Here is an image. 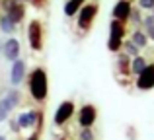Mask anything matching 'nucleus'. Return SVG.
Masks as SVG:
<instances>
[{
    "label": "nucleus",
    "instance_id": "2",
    "mask_svg": "<svg viewBox=\"0 0 154 140\" xmlns=\"http://www.w3.org/2000/svg\"><path fill=\"white\" fill-rule=\"evenodd\" d=\"M125 41V23L111 19L109 23V39H107V49L111 53H119Z\"/></svg>",
    "mask_w": 154,
    "mask_h": 140
},
{
    "label": "nucleus",
    "instance_id": "24",
    "mask_svg": "<svg viewBox=\"0 0 154 140\" xmlns=\"http://www.w3.org/2000/svg\"><path fill=\"white\" fill-rule=\"evenodd\" d=\"M129 19H133L135 23H140L143 19H140V12L139 10H131V16H129Z\"/></svg>",
    "mask_w": 154,
    "mask_h": 140
},
{
    "label": "nucleus",
    "instance_id": "33",
    "mask_svg": "<svg viewBox=\"0 0 154 140\" xmlns=\"http://www.w3.org/2000/svg\"><path fill=\"white\" fill-rule=\"evenodd\" d=\"M129 2H131V0H129Z\"/></svg>",
    "mask_w": 154,
    "mask_h": 140
},
{
    "label": "nucleus",
    "instance_id": "12",
    "mask_svg": "<svg viewBox=\"0 0 154 140\" xmlns=\"http://www.w3.org/2000/svg\"><path fill=\"white\" fill-rule=\"evenodd\" d=\"M37 115L39 111H27V113H22L18 117V125L22 129H31V127L37 125Z\"/></svg>",
    "mask_w": 154,
    "mask_h": 140
},
{
    "label": "nucleus",
    "instance_id": "28",
    "mask_svg": "<svg viewBox=\"0 0 154 140\" xmlns=\"http://www.w3.org/2000/svg\"><path fill=\"white\" fill-rule=\"evenodd\" d=\"M2 47H4V43H2V41H0V53H2Z\"/></svg>",
    "mask_w": 154,
    "mask_h": 140
},
{
    "label": "nucleus",
    "instance_id": "4",
    "mask_svg": "<svg viewBox=\"0 0 154 140\" xmlns=\"http://www.w3.org/2000/svg\"><path fill=\"white\" fill-rule=\"evenodd\" d=\"M27 41L29 47L33 51H41L43 49V27L39 19H31L29 27H27Z\"/></svg>",
    "mask_w": 154,
    "mask_h": 140
},
{
    "label": "nucleus",
    "instance_id": "16",
    "mask_svg": "<svg viewBox=\"0 0 154 140\" xmlns=\"http://www.w3.org/2000/svg\"><path fill=\"white\" fill-rule=\"evenodd\" d=\"M4 101L8 103V107H10V109H16V107L20 105V101H22V95H20L18 90H10L6 94V97H4Z\"/></svg>",
    "mask_w": 154,
    "mask_h": 140
},
{
    "label": "nucleus",
    "instance_id": "15",
    "mask_svg": "<svg viewBox=\"0 0 154 140\" xmlns=\"http://www.w3.org/2000/svg\"><path fill=\"white\" fill-rule=\"evenodd\" d=\"M84 2H86V0H68V2L64 4V14L66 16H76L80 12V8L84 6Z\"/></svg>",
    "mask_w": 154,
    "mask_h": 140
},
{
    "label": "nucleus",
    "instance_id": "17",
    "mask_svg": "<svg viewBox=\"0 0 154 140\" xmlns=\"http://www.w3.org/2000/svg\"><path fill=\"white\" fill-rule=\"evenodd\" d=\"M146 58H143V57H135L131 61V74H135V76H139L140 72H143L144 68H146Z\"/></svg>",
    "mask_w": 154,
    "mask_h": 140
},
{
    "label": "nucleus",
    "instance_id": "6",
    "mask_svg": "<svg viewBox=\"0 0 154 140\" xmlns=\"http://www.w3.org/2000/svg\"><path fill=\"white\" fill-rule=\"evenodd\" d=\"M137 88L143 91L154 88V64H146V68L137 76Z\"/></svg>",
    "mask_w": 154,
    "mask_h": 140
},
{
    "label": "nucleus",
    "instance_id": "32",
    "mask_svg": "<svg viewBox=\"0 0 154 140\" xmlns=\"http://www.w3.org/2000/svg\"><path fill=\"white\" fill-rule=\"evenodd\" d=\"M60 140H64V138H60Z\"/></svg>",
    "mask_w": 154,
    "mask_h": 140
},
{
    "label": "nucleus",
    "instance_id": "3",
    "mask_svg": "<svg viewBox=\"0 0 154 140\" xmlns=\"http://www.w3.org/2000/svg\"><path fill=\"white\" fill-rule=\"evenodd\" d=\"M98 16V6L96 4H84L80 8V12L76 14V23L82 31H88L92 25H94V19Z\"/></svg>",
    "mask_w": 154,
    "mask_h": 140
},
{
    "label": "nucleus",
    "instance_id": "1",
    "mask_svg": "<svg viewBox=\"0 0 154 140\" xmlns=\"http://www.w3.org/2000/svg\"><path fill=\"white\" fill-rule=\"evenodd\" d=\"M29 94L35 101H45L49 94V78L43 68H33L29 72Z\"/></svg>",
    "mask_w": 154,
    "mask_h": 140
},
{
    "label": "nucleus",
    "instance_id": "25",
    "mask_svg": "<svg viewBox=\"0 0 154 140\" xmlns=\"http://www.w3.org/2000/svg\"><path fill=\"white\" fill-rule=\"evenodd\" d=\"M29 4H31V6H35V8H43L47 4V0H29Z\"/></svg>",
    "mask_w": 154,
    "mask_h": 140
},
{
    "label": "nucleus",
    "instance_id": "18",
    "mask_svg": "<svg viewBox=\"0 0 154 140\" xmlns=\"http://www.w3.org/2000/svg\"><path fill=\"white\" fill-rule=\"evenodd\" d=\"M0 31H2V33H14L16 23L12 22L8 16H2V18H0Z\"/></svg>",
    "mask_w": 154,
    "mask_h": 140
},
{
    "label": "nucleus",
    "instance_id": "5",
    "mask_svg": "<svg viewBox=\"0 0 154 140\" xmlns=\"http://www.w3.org/2000/svg\"><path fill=\"white\" fill-rule=\"evenodd\" d=\"M98 119V109L94 105H84L78 113V123L82 129H92V125Z\"/></svg>",
    "mask_w": 154,
    "mask_h": 140
},
{
    "label": "nucleus",
    "instance_id": "21",
    "mask_svg": "<svg viewBox=\"0 0 154 140\" xmlns=\"http://www.w3.org/2000/svg\"><path fill=\"white\" fill-rule=\"evenodd\" d=\"M10 107H8V103L4 101V99H0V123L2 121H6L8 119V115H10Z\"/></svg>",
    "mask_w": 154,
    "mask_h": 140
},
{
    "label": "nucleus",
    "instance_id": "31",
    "mask_svg": "<svg viewBox=\"0 0 154 140\" xmlns=\"http://www.w3.org/2000/svg\"><path fill=\"white\" fill-rule=\"evenodd\" d=\"M152 18H154V14H152Z\"/></svg>",
    "mask_w": 154,
    "mask_h": 140
},
{
    "label": "nucleus",
    "instance_id": "8",
    "mask_svg": "<svg viewBox=\"0 0 154 140\" xmlns=\"http://www.w3.org/2000/svg\"><path fill=\"white\" fill-rule=\"evenodd\" d=\"M72 115H74V103H72V101H63L59 107H57L55 125H64Z\"/></svg>",
    "mask_w": 154,
    "mask_h": 140
},
{
    "label": "nucleus",
    "instance_id": "19",
    "mask_svg": "<svg viewBox=\"0 0 154 140\" xmlns=\"http://www.w3.org/2000/svg\"><path fill=\"white\" fill-rule=\"evenodd\" d=\"M139 51H140V49H137V47L133 45L131 39H129V41H123V53L127 55V57H133V58L139 57Z\"/></svg>",
    "mask_w": 154,
    "mask_h": 140
},
{
    "label": "nucleus",
    "instance_id": "13",
    "mask_svg": "<svg viewBox=\"0 0 154 140\" xmlns=\"http://www.w3.org/2000/svg\"><path fill=\"white\" fill-rule=\"evenodd\" d=\"M131 43L137 47V49H144V47L148 45V37H146V33H144V31H140V29L133 31V35H131Z\"/></svg>",
    "mask_w": 154,
    "mask_h": 140
},
{
    "label": "nucleus",
    "instance_id": "22",
    "mask_svg": "<svg viewBox=\"0 0 154 140\" xmlns=\"http://www.w3.org/2000/svg\"><path fill=\"white\" fill-rule=\"evenodd\" d=\"M80 140H94V133H92V129H82V133H80Z\"/></svg>",
    "mask_w": 154,
    "mask_h": 140
},
{
    "label": "nucleus",
    "instance_id": "7",
    "mask_svg": "<svg viewBox=\"0 0 154 140\" xmlns=\"http://www.w3.org/2000/svg\"><path fill=\"white\" fill-rule=\"evenodd\" d=\"M131 10H133V4L129 2V0H119V2L113 6L111 16H113V19L125 23V22L129 19V16H131Z\"/></svg>",
    "mask_w": 154,
    "mask_h": 140
},
{
    "label": "nucleus",
    "instance_id": "26",
    "mask_svg": "<svg viewBox=\"0 0 154 140\" xmlns=\"http://www.w3.org/2000/svg\"><path fill=\"white\" fill-rule=\"evenodd\" d=\"M10 129L14 130V133H20V130H22V127L18 125V121H12V123H10Z\"/></svg>",
    "mask_w": 154,
    "mask_h": 140
},
{
    "label": "nucleus",
    "instance_id": "30",
    "mask_svg": "<svg viewBox=\"0 0 154 140\" xmlns=\"http://www.w3.org/2000/svg\"><path fill=\"white\" fill-rule=\"evenodd\" d=\"M0 140H6V138H4V136H0Z\"/></svg>",
    "mask_w": 154,
    "mask_h": 140
},
{
    "label": "nucleus",
    "instance_id": "27",
    "mask_svg": "<svg viewBox=\"0 0 154 140\" xmlns=\"http://www.w3.org/2000/svg\"><path fill=\"white\" fill-rule=\"evenodd\" d=\"M27 140H37V134H33V136H29Z\"/></svg>",
    "mask_w": 154,
    "mask_h": 140
},
{
    "label": "nucleus",
    "instance_id": "11",
    "mask_svg": "<svg viewBox=\"0 0 154 140\" xmlns=\"http://www.w3.org/2000/svg\"><path fill=\"white\" fill-rule=\"evenodd\" d=\"M6 16H8V18H10L14 23H16V25H18L20 22H23V16H26V4L18 0V2H16L14 6H10V8L6 10Z\"/></svg>",
    "mask_w": 154,
    "mask_h": 140
},
{
    "label": "nucleus",
    "instance_id": "20",
    "mask_svg": "<svg viewBox=\"0 0 154 140\" xmlns=\"http://www.w3.org/2000/svg\"><path fill=\"white\" fill-rule=\"evenodd\" d=\"M144 27H146V37L154 41V18L152 16H146V18H144Z\"/></svg>",
    "mask_w": 154,
    "mask_h": 140
},
{
    "label": "nucleus",
    "instance_id": "10",
    "mask_svg": "<svg viewBox=\"0 0 154 140\" xmlns=\"http://www.w3.org/2000/svg\"><path fill=\"white\" fill-rule=\"evenodd\" d=\"M2 53L10 62L18 61L20 58V41L18 39H8V41L4 43V47H2Z\"/></svg>",
    "mask_w": 154,
    "mask_h": 140
},
{
    "label": "nucleus",
    "instance_id": "14",
    "mask_svg": "<svg viewBox=\"0 0 154 140\" xmlns=\"http://www.w3.org/2000/svg\"><path fill=\"white\" fill-rule=\"evenodd\" d=\"M117 68L123 76H129L131 74V61H129V57L125 53H121L119 57H117Z\"/></svg>",
    "mask_w": 154,
    "mask_h": 140
},
{
    "label": "nucleus",
    "instance_id": "9",
    "mask_svg": "<svg viewBox=\"0 0 154 140\" xmlns=\"http://www.w3.org/2000/svg\"><path fill=\"white\" fill-rule=\"evenodd\" d=\"M23 78H26V62H23L22 58H18V61L12 62V68H10L12 86H20V84L23 82Z\"/></svg>",
    "mask_w": 154,
    "mask_h": 140
},
{
    "label": "nucleus",
    "instance_id": "29",
    "mask_svg": "<svg viewBox=\"0 0 154 140\" xmlns=\"http://www.w3.org/2000/svg\"><path fill=\"white\" fill-rule=\"evenodd\" d=\"M20 2H29V0H20Z\"/></svg>",
    "mask_w": 154,
    "mask_h": 140
},
{
    "label": "nucleus",
    "instance_id": "23",
    "mask_svg": "<svg viewBox=\"0 0 154 140\" xmlns=\"http://www.w3.org/2000/svg\"><path fill=\"white\" fill-rule=\"evenodd\" d=\"M139 6L144 10H154V0H139Z\"/></svg>",
    "mask_w": 154,
    "mask_h": 140
}]
</instances>
